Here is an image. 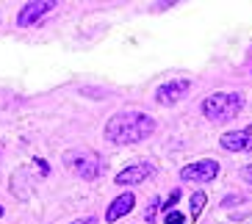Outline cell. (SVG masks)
Here are the masks:
<instances>
[{"label":"cell","instance_id":"cell-2","mask_svg":"<svg viewBox=\"0 0 252 224\" xmlns=\"http://www.w3.org/2000/svg\"><path fill=\"white\" fill-rule=\"evenodd\" d=\"M244 111V94L241 91H214L202 100V113L208 122H230Z\"/></svg>","mask_w":252,"mask_h":224},{"label":"cell","instance_id":"cell-6","mask_svg":"<svg viewBox=\"0 0 252 224\" xmlns=\"http://www.w3.org/2000/svg\"><path fill=\"white\" fill-rule=\"evenodd\" d=\"M153 174H156V164H150V161H136V164L125 166L122 172H117L114 183L122 186V188H127V186H139V183L150 180Z\"/></svg>","mask_w":252,"mask_h":224},{"label":"cell","instance_id":"cell-16","mask_svg":"<svg viewBox=\"0 0 252 224\" xmlns=\"http://www.w3.org/2000/svg\"><path fill=\"white\" fill-rule=\"evenodd\" d=\"M72 224H97V219H94V216H89V219H78V222H72Z\"/></svg>","mask_w":252,"mask_h":224},{"label":"cell","instance_id":"cell-7","mask_svg":"<svg viewBox=\"0 0 252 224\" xmlns=\"http://www.w3.org/2000/svg\"><path fill=\"white\" fill-rule=\"evenodd\" d=\"M53 8H56L53 0H31V3H25V6L20 8L17 25H20V28H31V25H36L45 14H50Z\"/></svg>","mask_w":252,"mask_h":224},{"label":"cell","instance_id":"cell-15","mask_svg":"<svg viewBox=\"0 0 252 224\" xmlns=\"http://www.w3.org/2000/svg\"><path fill=\"white\" fill-rule=\"evenodd\" d=\"M241 177H244L247 183H250V186H252V164H247L244 169H241Z\"/></svg>","mask_w":252,"mask_h":224},{"label":"cell","instance_id":"cell-4","mask_svg":"<svg viewBox=\"0 0 252 224\" xmlns=\"http://www.w3.org/2000/svg\"><path fill=\"white\" fill-rule=\"evenodd\" d=\"M216 177H219V161H214V158H202V161L186 164L180 169L183 183H214Z\"/></svg>","mask_w":252,"mask_h":224},{"label":"cell","instance_id":"cell-9","mask_svg":"<svg viewBox=\"0 0 252 224\" xmlns=\"http://www.w3.org/2000/svg\"><path fill=\"white\" fill-rule=\"evenodd\" d=\"M133 208H136V194L133 191H125V194H119L117 199H111V205H108V210H105V222L108 224L119 222V219L127 216Z\"/></svg>","mask_w":252,"mask_h":224},{"label":"cell","instance_id":"cell-14","mask_svg":"<svg viewBox=\"0 0 252 224\" xmlns=\"http://www.w3.org/2000/svg\"><path fill=\"white\" fill-rule=\"evenodd\" d=\"M33 164H36V169H39L42 174H45V177L50 174V166H47V161H42V158H33Z\"/></svg>","mask_w":252,"mask_h":224},{"label":"cell","instance_id":"cell-13","mask_svg":"<svg viewBox=\"0 0 252 224\" xmlns=\"http://www.w3.org/2000/svg\"><path fill=\"white\" fill-rule=\"evenodd\" d=\"M163 224H186V216L180 213V210H169V213H166V222H163Z\"/></svg>","mask_w":252,"mask_h":224},{"label":"cell","instance_id":"cell-1","mask_svg":"<svg viewBox=\"0 0 252 224\" xmlns=\"http://www.w3.org/2000/svg\"><path fill=\"white\" fill-rule=\"evenodd\" d=\"M105 141L117 147H130L156 133V119L141 111H119L105 122Z\"/></svg>","mask_w":252,"mask_h":224},{"label":"cell","instance_id":"cell-11","mask_svg":"<svg viewBox=\"0 0 252 224\" xmlns=\"http://www.w3.org/2000/svg\"><path fill=\"white\" fill-rule=\"evenodd\" d=\"M161 210V199L158 196H153V202H150V208H147V213H144V219H147L150 224H156V213Z\"/></svg>","mask_w":252,"mask_h":224},{"label":"cell","instance_id":"cell-5","mask_svg":"<svg viewBox=\"0 0 252 224\" xmlns=\"http://www.w3.org/2000/svg\"><path fill=\"white\" fill-rule=\"evenodd\" d=\"M189 91H191V81H189V78H175V81H166L163 86L156 89V103L178 105L180 100L189 97Z\"/></svg>","mask_w":252,"mask_h":224},{"label":"cell","instance_id":"cell-8","mask_svg":"<svg viewBox=\"0 0 252 224\" xmlns=\"http://www.w3.org/2000/svg\"><path fill=\"white\" fill-rule=\"evenodd\" d=\"M219 147L227 152H252V125H247L244 130H230L219 139Z\"/></svg>","mask_w":252,"mask_h":224},{"label":"cell","instance_id":"cell-12","mask_svg":"<svg viewBox=\"0 0 252 224\" xmlns=\"http://www.w3.org/2000/svg\"><path fill=\"white\" fill-rule=\"evenodd\" d=\"M178 202H180V188H175V191H172V194H169V199L163 202L161 208H163V210H166V213H169V210H172V208H175V205H178Z\"/></svg>","mask_w":252,"mask_h":224},{"label":"cell","instance_id":"cell-10","mask_svg":"<svg viewBox=\"0 0 252 224\" xmlns=\"http://www.w3.org/2000/svg\"><path fill=\"white\" fill-rule=\"evenodd\" d=\"M205 202H208L205 191H194V194H191V219H194V222H197L200 213L205 210Z\"/></svg>","mask_w":252,"mask_h":224},{"label":"cell","instance_id":"cell-3","mask_svg":"<svg viewBox=\"0 0 252 224\" xmlns=\"http://www.w3.org/2000/svg\"><path fill=\"white\" fill-rule=\"evenodd\" d=\"M64 166H67L72 174H78L81 180H97L103 172V161L97 152L92 149H67L64 152Z\"/></svg>","mask_w":252,"mask_h":224},{"label":"cell","instance_id":"cell-17","mask_svg":"<svg viewBox=\"0 0 252 224\" xmlns=\"http://www.w3.org/2000/svg\"><path fill=\"white\" fill-rule=\"evenodd\" d=\"M3 213H6V208H3V205H0V219H3Z\"/></svg>","mask_w":252,"mask_h":224}]
</instances>
